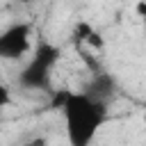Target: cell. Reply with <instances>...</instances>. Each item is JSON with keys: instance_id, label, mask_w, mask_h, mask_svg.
Returning <instances> with one entry per match:
<instances>
[{"instance_id": "obj_5", "label": "cell", "mask_w": 146, "mask_h": 146, "mask_svg": "<svg viewBox=\"0 0 146 146\" xmlns=\"http://www.w3.org/2000/svg\"><path fill=\"white\" fill-rule=\"evenodd\" d=\"M75 39H78L80 43H84L87 48H91V50H100V48L105 46L103 36H100L91 25H87V23H78V25H75Z\"/></svg>"}, {"instance_id": "obj_1", "label": "cell", "mask_w": 146, "mask_h": 146, "mask_svg": "<svg viewBox=\"0 0 146 146\" xmlns=\"http://www.w3.org/2000/svg\"><path fill=\"white\" fill-rule=\"evenodd\" d=\"M57 105L64 116L66 137L73 146H87L94 141L98 130L107 123L110 110L105 100L91 98L84 91H62Z\"/></svg>"}, {"instance_id": "obj_2", "label": "cell", "mask_w": 146, "mask_h": 146, "mask_svg": "<svg viewBox=\"0 0 146 146\" xmlns=\"http://www.w3.org/2000/svg\"><path fill=\"white\" fill-rule=\"evenodd\" d=\"M59 57H62V50L57 46H52L48 41H39L36 48L32 50L30 62L18 73V84L30 91H48L52 68L57 66Z\"/></svg>"}, {"instance_id": "obj_4", "label": "cell", "mask_w": 146, "mask_h": 146, "mask_svg": "<svg viewBox=\"0 0 146 146\" xmlns=\"http://www.w3.org/2000/svg\"><path fill=\"white\" fill-rule=\"evenodd\" d=\"M84 94H89L91 98H98V100H112L114 94H116V80L105 73V71H91V78L87 80V84L82 87Z\"/></svg>"}, {"instance_id": "obj_3", "label": "cell", "mask_w": 146, "mask_h": 146, "mask_svg": "<svg viewBox=\"0 0 146 146\" xmlns=\"http://www.w3.org/2000/svg\"><path fill=\"white\" fill-rule=\"evenodd\" d=\"M32 50V25L14 23L0 30V59L18 62Z\"/></svg>"}, {"instance_id": "obj_8", "label": "cell", "mask_w": 146, "mask_h": 146, "mask_svg": "<svg viewBox=\"0 0 146 146\" xmlns=\"http://www.w3.org/2000/svg\"><path fill=\"white\" fill-rule=\"evenodd\" d=\"M14 2H32V0H14Z\"/></svg>"}, {"instance_id": "obj_7", "label": "cell", "mask_w": 146, "mask_h": 146, "mask_svg": "<svg viewBox=\"0 0 146 146\" xmlns=\"http://www.w3.org/2000/svg\"><path fill=\"white\" fill-rule=\"evenodd\" d=\"M135 11H137V16L146 23V0H139V2L135 5Z\"/></svg>"}, {"instance_id": "obj_6", "label": "cell", "mask_w": 146, "mask_h": 146, "mask_svg": "<svg viewBox=\"0 0 146 146\" xmlns=\"http://www.w3.org/2000/svg\"><path fill=\"white\" fill-rule=\"evenodd\" d=\"M9 103H11V91H9V87H7L5 82H0V114H2V110H5Z\"/></svg>"}]
</instances>
